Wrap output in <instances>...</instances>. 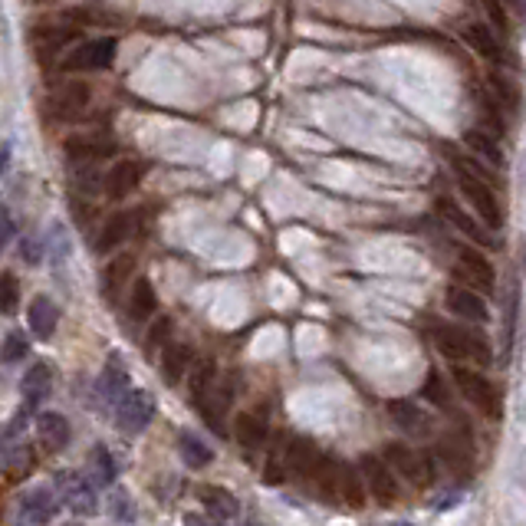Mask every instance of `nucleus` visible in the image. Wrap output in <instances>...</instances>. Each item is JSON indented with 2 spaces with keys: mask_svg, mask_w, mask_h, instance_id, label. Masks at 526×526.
Instances as JSON below:
<instances>
[{
  "mask_svg": "<svg viewBox=\"0 0 526 526\" xmlns=\"http://www.w3.org/2000/svg\"><path fill=\"white\" fill-rule=\"evenodd\" d=\"M67 155H69V162L86 165V162H99L105 155H112V148L105 142H99V138H69Z\"/></svg>",
  "mask_w": 526,
  "mask_h": 526,
  "instance_id": "obj_37",
  "label": "nucleus"
},
{
  "mask_svg": "<svg viewBox=\"0 0 526 526\" xmlns=\"http://www.w3.org/2000/svg\"><path fill=\"white\" fill-rule=\"evenodd\" d=\"M59 507H63L59 490L49 487V484H37V487H30L27 494L17 500V523L20 526H47L49 520L59 513Z\"/></svg>",
  "mask_w": 526,
  "mask_h": 526,
  "instance_id": "obj_7",
  "label": "nucleus"
},
{
  "mask_svg": "<svg viewBox=\"0 0 526 526\" xmlns=\"http://www.w3.org/2000/svg\"><path fill=\"white\" fill-rule=\"evenodd\" d=\"M474 103H477V112H480V129H487L490 135L504 138V135H507V122H504V112H500L497 105L490 103L487 93H477V96H474Z\"/></svg>",
  "mask_w": 526,
  "mask_h": 526,
  "instance_id": "obj_38",
  "label": "nucleus"
},
{
  "mask_svg": "<svg viewBox=\"0 0 526 526\" xmlns=\"http://www.w3.org/2000/svg\"><path fill=\"white\" fill-rule=\"evenodd\" d=\"M27 335L23 333H7V339H4V345H0V359L4 362H20V359H27Z\"/></svg>",
  "mask_w": 526,
  "mask_h": 526,
  "instance_id": "obj_42",
  "label": "nucleus"
},
{
  "mask_svg": "<svg viewBox=\"0 0 526 526\" xmlns=\"http://www.w3.org/2000/svg\"><path fill=\"white\" fill-rule=\"evenodd\" d=\"M138 224V214H132V210H119V214H112V218L105 220L103 230H99L96 237V254H112L115 247H122L125 240L132 237V227Z\"/></svg>",
  "mask_w": 526,
  "mask_h": 526,
  "instance_id": "obj_19",
  "label": "nucleus"
},
{
  "mask_svg": "<svg viewBox=\"0 0 526 526\" xmlns=\"http://www.w3.org/2000/svg\"><path fill=\"white\" fill-rule=\"evenodd\" d=\"M480 7H484V13H487L490 27L500 30V33H507V30H510V17H507L504 0H480Z\"/></svg>",
  "mask_w": 526,
  "mask_h": 526,
  "instance_id": "obj_43",
  "label": "nucleus"
},
{
  "mask_svg": "<svg viewBox=\"0 0 526 526\" xmlns=\"http://www.w3.org/2000/svg\"><path fill=\"white\" fill-rule=\"evenodd\" d=\"M434 210H438V218L444 220L448 227H454L460 237L470 240V244H477V247H494V244H497L494 230H490L477 214H470V210L460 208L458 201H450V198H434Z\"/></svg>",
  "mask_w": 526,
  "mask_h": 526,
  "instance_id": "obj_6",
  "label": "nucleus"
},
{
  "mask_svg": "<svg viewBox=\"0 0 526 526\" xmlns=\"http://www.w3.org/2000/svg\"><path fill=\"white\" fill-rule=\"evenodd\" d=\"M79 40V23H43V27L33 30V49H37L40 59H47L49 53H59V49Z\"/></svg>",
  "mask_w": 526,
  "mask_h": 526,
  "instance_id": "obj_18",
  "label": "nucleus"
},
{
  "mask_svg": "<svg viewBox=\"0 0 526 526\" xmlns=\"http://www.w3.org/2000/svg\"><path fill=\"white\" fill-rule=\"evenodd\" d=\"M365 497H369V490H365L362 474L352 470L349 464H343V474H339V490H335V504H345V507H352V510H362Z\"/></svg>",
  "mask_w": 526,
  "mask_h": 526,
  "instance_id": "obj_33",
  "label": "nucleus"
},
{
  "mask_svg": "<svg viewBox=\"0 0 526 526\" xmlns=\"http://www.w3.org/2000/svg\"><path fill=\"white\" fill-rule=\"evenodd\" d=\"M388 415L405 434H412V438H424L431 434V418L421 412L415 402H388Z\"/></svg>",
  "mask_w": 526,
  "mask_h": 526,
  "instance_id": "obj_28",
  "label": "nucleus"
},
{
  "mask_svg": "<svg viewBox=\"0 0 526 526\" xmlns=\"http://www.w3.org/2000/svg\"><path fill=\"white\" fill-rule=\"evenodd\" d=\"M234 438H237L240 448L250 450V454L263 448L270 438V428H267V421H263V415L240 412L237 418H234Z\"/></svg>",
  "mask_w": 526,
  "mask_h": 526,
  "instance_id": "obj_22",
  "label": "nucleus"
},
{
  "mask_svg": "<svg viewBox=\"0 0 526 526\" xmlns=\"http://www.w3.org/2000/svg\"><path fill=\"white\" fill-rule=\"evenodd\" d=\"M184 526H218V520L201 517V513H184Z\"/></svg>",
  "mask_w": 526,
  "mask_h": 526,
  "instance_id": "obj_46",
  "label": "nucleus"
},
{
  "mask_svg": "<svg viewBox=\"0 0 526 526\" xmlns=\"http://www.w3.org/2000/svg\"><path fill=\"white\" fill-rule=\"evenodd\" d=\"M214 382H218V365H214V359H198L192 365V372H188V395H192V402L201 405L210 388H214Z\"/></svg>",
  "mask_w": 526,
  "mask_h": 526,
  "instance_id": "obj_34",
  "label": "nucleus"
},
{
  "mask_svg": "<svg viewBox=\"0 0 526 526\" xmlns=\"http://www.w3.org/2000/svg\"><path fill=\"white\" fill-rule=\"evenodd\" d=\"M359 474L365 480V490H369V497L375 504H382V507H392L398 504V494H402V484H398V474L392 470V464L385 458H375V454H365L359 460Z\"/></svg>",
  "mask_w": 526,
  "mask_h": 526,
  "instance_id": "obj_5",
  "label": "nucleus"
},
{
  "mask_svg": "<svg viewBox=\"0 0 526 526\" xmlns=\"http://www.w3.org/2000/svg\"><path fill=\"white\" fill-rule=\"evenodd\" d=\"M194 365V349L188 343H168L162 349V379L168 385H178L184 375L192 372Z\"/></svg>",
  "mask_w": 526,
  "mask_h": 526,
  "instance_id": "obj_23",
  "label": "nucleus"
},
{
  "mask_svg": "<svg viewBox=\"0 0 526 526\" xmlns=\"http://www.w3.org/2000/svg\"><path fill=\"white\" fill-rule=\"evenodd\" d=\"M20 307V283L13 273H0V313L13 316Z\"/></svg>",
  "mask_w": 526,
  "mask_h": 526,
  "instance_id": "obj_41",
  "label": "nucleus"
},
{
  "mask_svg": "<svg viewBox=\"0 0 526 526\" xmlns=\"http://www.w3.org/2000/svg\"><path fill=\"white\" fill-rule=\"evenodd\" d=\"M319 460H323V454H319V448H316L309 438H290V448H287V468L293 477H303L309 480L316 474V468H319Z\"/></svg>",
  "mask_w": 526,
  "mask_h": 526,
  "instance_id": "obj_20",
  "label": "nucleus"
},
{
  "mask_svg": "<svg viewBox=\"0 0 526 526\" xmlns=\"http://www.w3.org/2000/svg\"><path fill=\"white\" fill-rule=\"evenodd\" d=\"M96 392L105 405H119L125 395L132 392V388H129V372L122 369L119 355H112V359L105 362L103 375H99V382H96Z\"/></svg>",
  "mask_w": 526,
  "mask_h": 526,
  "instance_id": "obj_21",
  "label": "nucleus"
},
{
  "mask_svg": "<svg viewBox=\"0 0 526 526\" xmlns=\"http://www.w3.org/2000/svg\"><path fill=\"white\" fill-rule=\"evenodd\" d=\"M392 526H412V523H392Z\"/></svg>",
  "mask_w": 526,
  "mask_h": 526,
  "instance_id": "obj_50",
  "label": "nucleus"
},
{
  "mask_svg": "<svg viewBox=\"0 0 526 526\" xmlns=\"http://www.w3.org/2000/svg\"><path fill=\"white\" fill-rule=\"evenodd\" d=\"M57 490L63 497V507H69L76 517H96L99 513V500L96 490L86 477H79L73 470H59L57 474Z\"/></svg>",
  "mask_w": 526,
  "mask_h": 526,
  "instance_id": "obj_11",
  "label": "nucleus"
},
{
  "mask_svg": "<svg viewBox=\"0 0 526 526\" xmlns=\"http://www.w3.org/2000/svg\"><path fill=\"white\" fill-rule=\"evenodd\" d=\"M155 309H158V297H155L152 280L138 277L132 283V293H129V316H132V323H145V319H152Z\"/></svg>",
  "mask_w": 526,
  "mask_h": 526,
  "instance_id": "obj_31",
  "label": "nucleus"
},
{
  "mask_svg": "<svg viewBox=\"0 0 526 526\" xmlns=\"http://www.w3.org/2000/svg\"><path fill=\"white\" fill-rule=\"evenodd\" d=\"M454 270L460 280H468V287L480 290L484 297H490L497 290V270L487 260V254H480L477 244H458L454 247Z\"/></svg>",
  "mask_w": 526,
  "mask_h": 526,
  "instance_id": "obj_4",
  "label": "nucleus"
},
{
  "mask_svg": "<svg viewBox=\"0 0 526 526\" xmlns=\"http://www.w3.org/2000/svg\"><path fill=\"white\" fill-rule=\"evenodd\" d=\"M132 273H135V254H119V257L109 260L103 270V297L109 303H115L119 293L125 290V283L132 280Z\"/></svg>",
  "mask_w": 526,
  "mask_h": 526,
  "instance_id": "obj_24",
  "label": "nucleus"
},
{
  "mask_svg": "<svg viewBox=\"0 0 526 526\" xmlns=\"http://www.w3.org/2000/svg\"><path fill=\"white\" fill-rule=\"evenodd\" d=\"M172 325H174L172 319H168V316H162V319H158V323L148 329L145 349H148V352H155V349H165V345H168V335H172Z\"/></svg>",
  "mask_w": 526,
  "mask_h": 526,
  "instance_id": "obj_44",
  "label": "nucleus"
},
{
  "mask_svg": "<svg viewBox=\"0 0 526 526\" xmlns=\"http://www.w3.org/2000/svg\"><path fill=\"white\" fill-rule=\"evenodd\" d=\"M142 162H132V158H122V162H115L109 172H105L103 178V188H105V198L109 201H122V198H129V194L138 188V182H142Z\"/></svg>",
  "mask_w": 526,
  "mask_h": 526,
  "instance_id": "obj_15",
  "label": "nucleus"
},
{
  "mask_svg": "<svg viewBox=\"0 0 526 526\" xmlns=\"http://www.w3.org/2000/svg\"><path fill=\"white\" fill-rule=\"evenodd\" d=\"M287 448H290V434H280L277 444L270 448L267 464H263V480H267V484H283V480H287V474H290Z\"/></svg>",
  "mask_w": 526,
  "mask_h": 526,
  "instance_id": "obj_36",
  "label": "nucleus"
},
{
  "mask_svg": "<svg viewBox=\"0 0 526 526\" xmlns=\"http://www.w3.org/2000/svg\"><path fill=\"white\" fill-rule=\"evenodd\" d=\"M464 145H468V148L477 155V158H484L490 168H504L500 138H497V135H490L487 129H468V132H464Z\"/></svg>",
  "mask_w": 526,
  "mask_h": 526,
  "instance_id": "obj_32",
  "label": "nucleus"
},
{
  "mask_svg": "<svg viewBox=\"0 0 526 526\" xmlns=\"http://www.w3.org/2000/svg\"><path fill=\"white\" fill-rule=\"evenodd\" d=\"M438 460L444 464L448 474L468 480L474 474V444H470L468 434H454V431L444 434L438 441Z\"/></svg>",
  "mask_w": 526,
  "mask_h": 526,
  "instance_id": "obj_14",
  "label": "nucleus"
},
{
  "mask_svg": "<svg viewBox=\"0 0 526 526\" xmlns=\"http://www.w3.org/2000/svg\"><path fill=\"white\" fill-rule=\"evenodd\" d=\"M421 395H424V398H428L434 408H441V412H450V385L444 382V375H441V372H428V375H424Z\"/></svg>",
  "mask_w": 526,
  "mask_h": 526,
  "instance_id": "obj_40",
  "label": "nucleus"
},
{
  "mask_svg": "<svg viewBox=\"0 0 526 526\" xmlns=\"http://www.w3.org/2000/svg\"><path fill=\"white\" fill-rule=\"evenodd\" d=\"M444 307H448L450 316H458V319H468V323H487L490 319V309H487V299L484 293L474 287H460V283H450L444 290Z\"/></svg>",
  "mask_w": 526,
  "mask_h": 526,
  "instance_id": "obj_13",
  "label": "nucleus"
},
{
  "mask_svg": "<svg viewBox=\"0 0 526 526\" xmlns=\"http://www.w3.org/2000/svg\"><path fill=\"white\" fill-rule=\"evenodd\" d=\"M37 438L40 444L47 450H63L69 444V438H73V431H69V421L63 418L59 412H43L37 418Z\"/></svg>",
  "mask_w": 526,
  "mask_h": 526,
  "instance_id": "obj_26",
  "label": "nucleus"
},
{
  "mask_svg": "<svg viewBox=\"0 0 526 526\" xmlns=\"http://www.w3.org/2000/svg\"><path fill=\"white\" fill-rule=\"evenodd\" d=\"M10 244V224H4V220H0V250L7 247Z\"/></svg>",
  "mask_w": 526,
  "mask_h": 526,
  "instance_id": "obj_48",
  "label": "nucleus"
},
{
  "mask_svg": "<svg viewBox=\"0 0 526 526\" xmlns=\"http://www.w3.org/2000/svg\"><path fill=\"white\" fill-rule=\"evenodd\" d=\"M49 388H53V369L47 362H33L27 369V375L20 379V392H23V405L27 408H37L49 395Z\"/></svg>",
  "mask_w": 526,
  "mask_h": 526,
  "instance_id": "obj_25",
  "label": "nucleus"
},
{
  "mask_svg": "<svg viewBox=\"0 0 526 526\" xmlns=\"http://www.w3.org/2000/svg\"><path fill=\"white\" fill-rule=\"evenodd\" d=\"M27 323L30 329H33V335L37 339H53V333H57V323H59V309L57 303L49 297H33V303H30L27 309Z\"/></svg>",
  "mask_w": 526,
  "mask_h": 526,
  "instance_id": "obj_27",
  "label": "nucleus"
},
{
  "mask_svg": "<svg viewBox=\"0 0 526 526\" xmlns=\"http://www.w3.org/2000/svg\"><path fill=\"white\" fill-rule=\"evenodd\" d=\"M198 497H201V504L208 507V513H210L214 520H234V517L240 513L237 497H234L230 490H224V487L204 484V487H198Z\"/></svg>",
  "mask_w": 526,
  "mask_h": 526,
  "instance_id": "obj_30",
  "label": "nucleus"
},
{
  "mask_svg": "<svg viewBox=\"0 0 526 526\" xmlns=\"http://www.w3.org/2000/svg\"><path fill=\"white\" fill-rule=\"evenodd\" d=\"M234 392H237V375L230 372V375H224L220 382H214V388L208 392V398H204L198 408H201V415H204V421H208L210 428L218 431H224V424H220V418L227 415V408L234 405Z\"/></svg>",
  "mask_w": 526,
  "mask_h": 526,
  "instance_id": "obj_17",
  "label": "nucleus"
},
{
  "mask_svg": "<svg viewBox=\"0 0 526 526\" xmlns=\"http://www.w3.org/2000/svg\"><path fill=\"white\" fill-rule=\"evenodd\" d=\"M125 504H129V497H125V494H115L112 507L119 510V517H122V520H132V517H135V510H125Z\"/></svg>",
  "mask_w": 526,
  "mask_h": 526,
  "instance_id": "obj_47",
  "label": "nucleus"
},
{
  "mask_svg": "<svg viewBox=\"0 0 526 526\" xmlns=\"http://www.w3.org/2000/svg\"><path fill=\"white\" fill-rule=\"evenodd\" d=\"M490 83H494V89L500 93V103H507L510 109H517L520 105V89L513 86V83H507V79H500V76H490Z\"/></svg>",
  "mask_w": 526,
  "mask_h": 526,
  "instance_id": "obj_45",
  "label": "nucleus"
},
{
  "mask_svg": "<svg viewBox=\"0 0 526 526\" xmlns=\"http://www.w3.org/2000/svg\"><path fill=\"white\" fill-rule=\"evenodd\" d=\"M385 460H388L395 474H402V480H408L412 487H428V484H434L431 460L424 458V454H418L415 448H408V444H402V441L385 444Z\"/></svg>",
  "mask_w": 526,
  "mask_h": 526,
  "instance_id": "obj_8",
  "label": "nucleus"
},
{
  "mask_svg": "<svg viewBox=\"0 0 526 526\" xmlns=\"http://www.w3.org/2000/svg\"><path fill=\"white\" fill-rule=\"evenodd\" d=\"M458 188L470 201V210L497 234V230L504 227V204H500V198H497V188L490 182H484V178H477V174L460 172V168H458Z\"/></svg>",
  "mask_w": 526,
  "mask_h": 526,
  "instance_id": "obj_3",
  "label": "nucleus"
},
{
  "mask_svg": "<svg viewBox=\"0 0 526 526\" xmlns=\"http://www.w3.org/2000/svg\"><path fill=\"white\" fill-rule=\"evenodd\" d=\"M454 385H458V392L468 398L480 415H487L490 421H500L504 415V395L494 382H490L487 375L477 372V369H468V365L454 362Z\"/></svg>",
  "mask_w": 526,
  "mask_h": 526,
  "instance_id": "obj_2",
  "label": "nucleus"
},
{
  "mask_svg": "<svg viewBox=\"0 0 526 526\" xmlns=\"http://www.w3.org/2000/svg\"><path fill=\"white\" fill-rule=\"evenodd\" d=\"M155 418V398L145 388H132L115 405V424L122 434H142Z\"/></svg>",
  "mask_w": 526,
  "mask_h": 526,
  "instance_id": "obj_10",
  "label": "nucleus"
},
{
  "mask_svg": "<svg viewBox=\"0 0 526 526\" xmlns=\"http://www.w3.org/2000/svg\"><path fill=\"white\" fill-rule=\"evenodd\" d=\"M431 339L438 345V352L448 359V362H474V365H484L487 369L494 362V349L490 343L484 339L480 333H470L464 325H448V323H438L431 329Z\"/></svg>",
  "mask_w": 526,
  "mask_h": 526,
  "instance_id": "obj_1",
  "label": "nucleus"
},
{
  "mask_svg": "<svg viewBox=\"0 0 526 526\" xmlns=\"http://www.w3.org/2000/svg\"><path fill=\"white\" fill-rule=\"evenodd\" d=\"M178 450H182V460L188 468H208L210 458H214L208 444L201 438H194V434H182L178 438Z\"/></svg>",
  "mask_w": 526,
  "mask_h": 526,
  "instance_id": "obj_39",
  "label": "nucleus"
},
{
  "mask_svg": "<svg viewBox=\"0 0 526 526\" xmlns=\"http://www.w3.org/2000/svg\"><path fill=\"white\" fill-rule=\"evenodd\" d=\"M119 57V40L115 37H96L83 43L76 53H69L63 59V69L67 73H99V69H109Z\"/></svg>",
  "mask_w": 526,
  "mask_h": 526,
  "instance_id": "obj_9",
  "label": "nucleus"
},
{
  "mask_svg": "<svg viewBox=\"0 0 526 526\" xmlns=\"http://www.w3.org/2000/svg\"><path fill=\"white\" fill-rule=\"evenodd\" d=\"M89 99H93V89L83 79H69L49 96V115L57 122H76L79 115L89 109Z\"/></svg>",
  "mask_w": 526,
  "mask_h": 526,
  "instance_id": "obj_12",
  "label": "nucleus"
},
{
  "mask_svg": "<svg viewBox=\"0 0 526 526\" xmlns=\"http://www.w3.org/2000/svg\"><path fill=\"white\" fill-rule=\"evenodd\" d=\"M460 37H464V43H468L480 59H487L494 67H504V63H507V49H504V43L494 37V30H490L487 23H480V20L464 23Z\"/></svg>",
  "mask_w": 526,
  "mask_h": 526,
  "instance_id": "obj_16",
  "label": "nucleus"
},
{
  "mask_svg": "<svg viewBox=\"0 0 526 526\" xmlns=\"http://www.w3.org/2000/svg\"><path fill=\"white\" fill-rule=\"evenodd\" d=\"M240 526H267V523H260V520H244Z\"/></svg>",
  "mask_w": 526,
  "mask_h": 526,
  "instance_id": "obj_49",
  "label": "nucleus"
},
{
  "mask_svg": "<svg viewBox=\"0 0 526 526\" xmlns=\"http://www.w3.org/2000/svg\"><path fill=\"white\" fill-rule=\"evenodd\" d=\"M115 458L109 454V448L105 444H96V448L89 450V477H93V484H99V487H109V484H115Z\"/></svg>",
  "mask_w": 526,
  "mask_h": 526,
  "instance_id": "obj_35",
  "label": "nucleus"
},
{
  "mask_svg": "<svg viewBox=\"0 0 526 526\" xmlns=\"http://www.w3.org/2000/svg\"><path fill=\"white\" fill-rule=\"evenodd\" d=\"M37 464V454L30 448L27 441H17V444H10V448H0V470L7 474L10 480H20L27 477L30 470Z\"/></svg>",
  "mask_w": 526,
  "mask_h": 526,
  "instance_id": "obj_29",
  "label": "nucleus"
}]
</instances>
